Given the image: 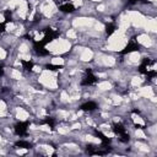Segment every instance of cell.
Here are the masks:
<instances>
[{"instance_id":"12","label":"cell","mask_w":157,"mask_h":157,"mask_svg":"<svg viewBox=\"0 0 157 157\" xmlns=\"http://www.w3.org/2000/svg\"><path fill=\"white\" fill-rule=\"evenodd\" d=\"M134 136H135L136 139H139V140H146V139H147L145 131H144L142 129H140V128H137V129L134 131Z\"/></svg>"},{"instance_id":"26","label":"cell","mask_w":157,"mask_h":157,"mask_svg":"<svg viewBox=\"0 0 157 157\" xmlns=\"http://www.w3.org/2000/svg\"><path fill=\"white\" fill-rule=\"evenodd\" d=\"M91 1H94V2H99V1H102V0H91Z\"/></svg>"},{"instance_id":"24","label":"cell","mask_w":157,"mask_h":157,"mask_svg":"<svg viewBox=\"0 0 157 157\" xmlns=\"http://www.w3.org/2000/svg\"><path fill=\"white\" fill-rule=\"evenodd\" d=\"M4 21H5V17H4V15H1V13H0V23H2Z\"/></svg>"},{"instance_id":"1","label":"cell","mask_w":157,"mask_h":157,"mask_svg":"<svg viewBox=\"0 0 157 157\" xmlns=\"http://www.w3.org/2000/svg\"><path fill=\"white\" fill-rule=\"evenodd\" d=\"M70 48H71V43L67 39H63V38L54 39L47 45L48 52L54 53V54H64V53L69 52Z\"/></svg>"},{"instance_id":"20","label":"cell","mask_w":157,"mask_h":157,"mask_svg":"<svg viewBox=\"0 0 157 157\" xmlns=\"http://www.w3.org/2000/svg\"><path fill=\"white\" fill-rule=\"evenodd\" d=\"M105 10V5L104 4H99L98 6H97V11H99V12H103Z\"/></svg>"},{"instance_id":"9","label":"cell","mask_w":157,"mask_h":157,"mask_svg":"<svg viewBox=\"0 0 157 157\" xmlns=\"http://www.w3.org/2000/svg\"><path fill=\"white\" fill-rule=\"evenodd\" d=\"M144 81H145L144 77H141V76H134V77L130 80V85H131V87H134V88H139V87L142 85Z\"/></svg>"},{"instance_id":"4","label":"cell","mask_w":157,"mask_h":157,"mask_svg":"<svg viewBox=\"0 0 157 157\" xmlns=\"http://www.w3.org/2000/svg\"><path fill=\"white\" fill-rule=\"evenodd\" d=\"M137 94L140 97H144V98H150L152 96H155V91H153V87L152 86H145V87H139L137 90Z\"/></svg>"},{"instance_id":"17","label":"cell","mask_w":157,"mask_h":157,"mask_svg":"<svg viewBox=\"0 0 157 157\" xmlns=\"http://www.w3.org/2000/svg\"><path fill=\"white\" fill-rule=\"evenodd\" d=\"M56 131H58L60 135H67L69 131H70V129L66 128V126H58V128H56Z\"/></svg>"},{"instance_id":"25","label":"cell","mask_w":157,"mask_h":157,"mask_svg":"<svg viewBox=\"0 0 157 157\" xmlns=\"http://www.w3.org/2000/svg\"><path fill=\"white\" fill-rule=\"evenodd\" d=\"M155 1H156V0H147V2H152V4H153Z\"/></svg>"},{"instance_id":"2","label":"cell","mask_w":157,"mask_h":157,"mask_svg":"<svg viewBox=\"0 0 157 157\" xmlns=\"http://www.w3.org/2000/svg\"><path fill=\"white\" fill-rule=\"evenodd\" d=\"M96 22V20H93L92 17H86V16H82V17H76L74 21H72V25L74 27H78V28H82V27H91L93 26V23Z\"/></svg>"},{"instance_id":"14","label":"cell","mask_w":157,"mask_h":157,"mask_svg":"<svg viewBox=\"0 0 157 157\" xmlns=\"http://www.w3.org/2000/svg\"><path fill=\"white\" fill-rule=\"evenodd\" d=\"M66 37L69 38V39H76L77 38V32L75 31V29H67V32H66Z\"/></svg>"},{"instance_id":"16","label":"cell","mask_w":157,"mask_h":157,"mask_svg":"<svg viewBox=\"0 0 157 157\" xmlns=\"http://www.w3.org/2000/svg\"><path fill=\"white\" fill-rule=\"evenodd\" d=\"M18 52H20V53H28V52H29L28 44H27V43H21V44L18 45Z\"/></svg>"},{"instance_id":"19","label":"cell","mask_w":157,"mask_h":157,"mask_svg":"<svg viewBox=\"0 0 157 157\" xmlns=\"http://www.w3.org/2000/svg\"><path fill=\"white\" fill-rule=\"evenodd\" d=\"M6 50L5 49H2V48H0V60H4L5 58H6Z\"/></svg>"},{"instance_id":"27","label":"cell","mask_w":157,"mask_h":157,"mask_svg":"<svg viewBox=\"0 0 157 157\" xmlns=\"http://www.w3.org/2000/svg\"><path fill=\"white\" fill-rule=\"evenodd\" d=\"M1 141H2V137H1V135H0V142H1Z\"/></svg>"},{"instance_id":"21","label":"cell","mask_w":157,"mask_h":157,"mask_svg":"<svg viewBox=\"0 0 157 157\" xmlns=\"http://www.w3.org/2000/svg\"><path fill=\"white\" fill-rule=\"evenodd\" d=\"M28 152V150L27 148H20V150H17L16 151V153L17 155H25V153H27Z\"/></svg>"},{"instance_id":"18","label":"cell","mask_w":157,"mask_h":157,"mask_svg":"<svg viewBox=\"0 0 157 157\" xmlns=\"http://www.w3.org/2000/svg\"><path fill=\"white\" fill-rule=\"evenodd\" d=\"M5 113H6V103L2 99H0V117L5 115Z\"/></svg>"},{"instance_id":"23","label":"cell","mask_w":157,"mask_h":157,"mask_svg":"<svg viewBox=\"0 0 157 157\" xmlns=\"http://www.w3.org/2000/svg\"><path fill=\"white\" fill-rule=\"evenodd\" d=\"M33 71H34V72H40V71H42V69H40V66L36 65V66L33 67Z\"/></svg>"},{"instance_id":"11","label":"cell","mask_w":157,"mask_h":157,"mask_svg":"<svg viewBox=\"0 0 157 157\" xmlns=\"http://www.w3.org/2000/svg\"><path fill=\"white\" fill-rule=\"evenodd\" d=\"M10 76H11V78L15 80V81H20V80L22 78V74H21V71L17 70V69H11Z\"/></svg>"},{"instance_id":"3","label":"cell","mask_w":157,"mask_h":157,"mask_svg":"<svg viewBox=\"0 0 157 157\" xmlns=\"http://www.w3.org/2000/svg\"><path fill=\"white\" fill-rule=\"evenodd\" d=\"M137 43L141 44L142 47L145 48H151L153 45V39L151 38V36L148 33H142V34H139L137 38H136Z\"/></svg>"},{"instance_id":"8","label":"cell","mask_w":157,"mask_h":157,"mask_svg":"<svg viewBox=\"0 0 157 157\" xmlns=\"http://www.w3.org/2000/svg\"><path fill=\"white\" fill-rule=\"evenodd\" d=\"M16 118L20 121H25V120H27L29 118V113L26 109L18 107V108H16Z\"/></svg>"},{"instance_id":"13","label":"cell","mask_w":157,"mask_h":157,"mask_svg":"<svg viewBox=\"0 0 157 157\" xmlns=\"http://www.w3.org/2000/svg\"><path fill=\"white\" fill-rule=\"evenodd\" d=\"M50 64L52 65H64L65 64V60L61 58V56H55L50 60Z\"/></svg>"},{"instance_id":"22","label":"cell","mask_w":157,"mask_h":157,"mask_svg":"<svg viewBox=\"0 0 157 157\" xmlns=\"http://www.w3.org/2000/svg\"><path fill=\"white\" fill-rule=\"evenodd\" d=\"M71 129H72V130H77V129L80 130V129H81V123H76V124H74Z\"/></svg>"},{"instance_id":"5","label":"cell","mask_w":157,"mask_h":157,"mask_svg":"<svg viewBox=\"0 0 157 157\" xmlns=\"http://www.w3.org/2000/svg\"><path fill=\"white\" fill-rule=\"evenodd\" d=\"M144 28L151 33H156V29H157V22H156V18L155 17H151V18H146L145 21V25H144Z\"/></svg>"},{"instance_id":"7","label":"cell","mask_w":157,"mask_h":157,"mask_svg":"<svg viewBox=\"0 0 157 157\" xmlns=\"http://www.w3.org/2000/svg\"><path fill=\"white\" fill-rule=\"evenodd\" d=\"M126 60H128L129 64H137V63L141 60V54H140V52L134 50V52L129 53V55L126 56Z\"/></svg>"},{"instance_id":"10","label":"cell","mask_w":157,"mask_h":157,"mask_svg":"<svg viewBox=\"0 0 157 157\" xmlns=\"http://www.w3.org/2000/svg\"><path fill=\"white\" fill-rule=\"evenodd\" d=\"M97 88L99 91H109V90H112V83L109 81H101V82H98Z\"/></svg>"},{"instance_id":"15","label":"cell","mask_w":157,"mask_h":157,"mask_svg":"<svg viewBox=\"0 0 157 157\" xmlns=\"http://www.w3.org/2000/svg\"><path fill=\"white\" fill-rule=\"evenodd\" d=\"M132 121H134L135 124H139V125H145V120H144L141 117L136 115V114H132Z\"/></svg>"},{"instance_id":"6","label":"cell","mask_w":157,"mask_h":157,"mask_svg":"<svg viewBox=\"0 0 157 157\" xmlns=\"http://www.w3.org/2000/svg\"><path fill=\"white\" fill-rule=\"evenodd\" d=\"M92 59H93V52L88 48H83L82 52L80 53V60L83 63H87V61H91Z\"/></svg>"}]
</instances>
